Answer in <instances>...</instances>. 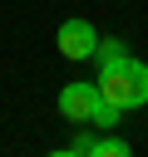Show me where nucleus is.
I'll return each instance as SVG.
<instances>
[{"mask_svg": "<svg viewBox=\"0 0 148 157\" xmlns=\"http://www.w3.org/2000/svg\"><path fill=\"white\" fill-rule=\"evenodd\" d=\"M54 44H59V54H64V59H94V49H99V29H94L84 15H74V20H64V25H59Z\"/></svg>", "mask_w": 148, "mask_h": 157, "instance_id": "3", "label": "nucleus"}, {"mask_svg": "<svg viewBox=\"0 0 148 157\" xmlns=\"http://www.w3.org/2000/svg\"><path fill=\"white\" fill-rule=\"evenodd\" d=\"M89 157H128V142L123 137H94V152Z\"/></svg>", "mask_w": 148, "mask_h": 157, "instance_id": "5", "label": "nucleus"}, {"mask_svg": "<svg viewBox=\"0 0 148 157\" xmlns=\"http://www.w3.org/2000/svg\"><path fill=\"white\" fill-rule=\"evenodd\" d=\"M94 59H99V69H109V64H118V59H128V44L113 34V39H99V49H94Z\"/></svg>", "mask_w": 148, "mask_h": 157, "instance_id": "4", "label": "nucleus"}, {"mask_svg": "<svg viewBox=\"0 0 148 157\" xmlns=\"http://www.w3.org/2000/svg\"><path fill=\"white\" fill-rule=\"evenodd\" d=\"M59 113L69 123H94V128H113L118 123V108L104 103L99 83H64L59 88Z\"/></svg>", "mask_w": 148, "mask_h": 157, "instance_id": "2", "label": "nucleus"}, {"mask_svg": "<svg viewBox=\"0 0 148 157\" xmlns=\"http://www.w3.org/2000/svg\"><path fill=\"white\" fill-rule=\"evenodd\" d=\"M99 93H104V103H113L118 113H128V108H143L148 103V64L143 59H118V64H109V69H99Z\"/></svg>", "mask_w": 148, "mask_h": 157, "instance_id": "1", "label": "nucleus"}]
</instances>
